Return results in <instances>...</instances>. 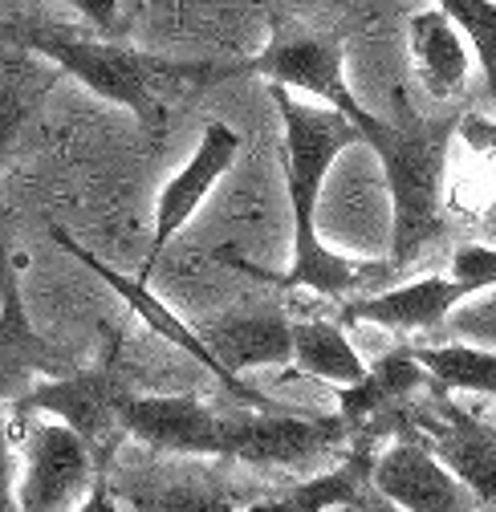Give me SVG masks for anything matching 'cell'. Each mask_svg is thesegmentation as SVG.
Listing matches in <instances>:
<instances>
[{
  "label": "cell",
  "instance_id": "d4e9b609",
  "mask_svg": "<svg viewBox=\"0 0 496 512\" xmlns=\"http://www.w3.org/2000/svg\"><path fill=\"white\" fill-rule=\"evenodd\" d=\"M74 13H82L102 37H114L122 25H118V0H66Z\"/></svg>",
  "mask_w": 496,
  "mask_h": 512
},
{
  "label": "cell",
  "instance_id": "83f0119b",
  "mask_svg": "<svg viewBox=\"0 0 496 512\" xmlns=\"http://www.w3.org/2000/svg\"><path fill=\"white\" fill-rule=\"evenodd\" d=\"M350 512H403L399 504H391L383 492H375V488H362V496L350 504Z\"/></svg>",
  "mask_w": 496,
  "mask_h": 512
},
{
  "label": "cell",
  "instance_id": "52a82bcc",
  "mask_svg": "<svg viewBox=\"0 0 496 512\" xmlns=\"http://www.w3.org/2000/svg\"><path fill=\"white\" fill-rule=\"evenodd\" d=\"M244 74H261L269 86L314 94L318 102H326V110L342 114L354 131L366 114V106L346 86V45L338 33H293L277 21L269 45L253 61H244Z\"/></svg>",
  "mask_w": 496,
  "mask_h": 512
},
{
  "label": "cell",
  "instance_id": "5bb4252c",
  "mask_svg": "<svg viewBox=\"0 0 496 512\" xmlns=\"http://www.w3.org/2000/svg\"><path fill=\"white\" fill-rule=\"evenodd\" d=\"M208 354L224 366V374L240 378L244 370L289 366L293 362V317L281 309L257 313H224L192 326Z\"/></svg>",
  "mask_w": 496,
  "mask_h": 512
},
{
  "label": "cell",
  "instance_id": "7c38bea8",
  "mask_svg": "<svg viewBox=\"0 0 496 512\" xmlns=\"http://www.w3.org/2000/svg\"><path fill=\"white\" fill-rule=\"evenodd\" d=\"M370 488L383 492L403 512H480L472 492L431 456L419 435H403L395 447L375 456Z\"/></svg>",
  "mask_w": 496,
  "mask_h": 512
},
{
  "label": "cell",
  "instance_id": "4316f807",
  "mask_svg": "<svg viewBox=\"0 0 496 512\" xmlns=\"http://www.w3.org/2000/svg\"><path fill=\"white\" fill-rule=\"evenodd\" d=\"M122 504L114 500V492H110V484H106V476H98L94 484H90V492H86V500L74 508V512H118Z\"/></svg>",
  "mask_w": 496,
  "mask_h": 512
},
{
  "label": "cell",
  "instance_id": "6da1fadb",
  "mask_svg": "<svg viewBox=\"0 0 496 512\" xmlns=\"http://www.w3.org/2000/svg\"><path fill=\"white\" fill-rule=\"evenodd\" d=\"M269 98L281 114V135H285L281 159H285V187H289V200H293V265H289V273H269L253 261H244L236 248H220L216 261L244 273V277H253V281H265L277 289H309V293L330 297V301H342L370 281L391 277L395 273L391 265L350 261V256L334 252L318 232V204H322L326 175L342 151L362 143V135L342 114H334L326 106L297 102L285 86H269Z\"/></svg>",
  "mask_w": 496,
  "mask_h": 512
},
{
  "label": "cell",
  "instance_id": "44dd1931",
  "mask_svg": "<svg viewBox=\"0 0 496 512\" xmlns=\"http://www.w3.org/2000/svg\"><path fill=\"white\" fill-rule=\"evenodd\" d=\"M440 395H480L496 399V354L464 342L452 346H407Z\"/></svg>",
  "mask_w": 496,
  "mask_h": 512
},
{
  "label": "cell",
  "instance_id": "8992f818",
  "mask_svg": "<svg viewBox=\"0 0 496 512\" xmlns=\"http://www.w3.org/2000/svg\"><path fill=\"white\" fill-rule=\"evenodd\" d=\"M13 439L21 435L17 504L21 512H74L90 484L102 476L90 447L57 419H9Z\"/></svg>",
  "mask_w": 496,
  "mask_h": 512
},
{
  "label": "cell",
  "instance_id": "30bf717a",
  "mask_svg": "<svg viewBox=\"0 0 496 512\" xmlns=\"http://www.w3.org/2000/svg\"><path fill=\"white\" fill-rule=\"evenodd\" d=\"M240 155V135L232 131L228 122H208L204 135H200V147L196 155L183 163L167 187L159 191V204H155V232H151V252H147V265L139 273V281H151L159 256L167 252V244L188 228V220L200 212V204L212 196V187L232 171Z\"/></svg>",
  "mask_w": 496,
  "mask_h": 512
},
{
  "label": "cell",
  "instance_id": "2e32d148",
  "mask_svg": "<svg viewBox=\"0 0 496 512\" xmlns=\"http://www.w3.org/2000/svg\"><path fill=\"white\" fill-rule=\"evenodd\" d=\"M423 382H431V378L411 358V350L399 346V350L383 354L375 366H366L358 382H350V387H338V419L350 427V435L379 439L383 423L391 415H399L419 395Z\"/></svg>",
  "mask_w": 496,
  "mask_h": 512
},
{
  "label": "cell",
  "instance_id": "603a6c76",
  "mask_svg": "<svg viewBox=\"0 0 496 512\" xmlns=\"http://www.w3.org/2000/svg\"><path fill=\"white\" fill-rule=\"evenodd\" d=\"M452 277L468 281L476 293L496 289V248L492 244H464L452 252Z\"/></svg>",
  "mask_w": 496,
  "mask_h": 512
},
{
  "label": "cell",
  "instance_id": "277c9868",
  "mask_svg": "<svg viewBox=\"0 0 496 512\" xmlns=\"http://www.w3.org/2000/svg\"><path fill=\"white\" fill-rule=\"evenodd\" d=\"M131 395V382L118 366V350H106L102 362L94 366H74L70 374L61 378H45L37 387L13 403L9 419H29V415H49L61 427H70L98 464V472H106L118 456V443H122V399Z\"/></svg>",
  "mask_w": 496,
  "mask_h": 512
},
{
  "label": "cell",
  "instance_id": "4fadbf2b",
  "mask_svg": "<svg viewBox=\"0 0 496 512\" xmlns=\"http://www.w3.org/2000/svg\"><path fill=\"white\" fill-rule=\"evenodd\" d=\"M114 500L131 512H236L240 492L212 468H106Z\"/></svg>",
  "mask_w": 496,
  "mask_h": 512
},
{
  "label": "cell",
  "instance_id": "ac0fdd59",
  "mask_svg": "<svg viewBox=\"0 0 496 512\" xmlns=\"http://www.w3.org/2000/svg\"><path fill=\"white\" fill-rule=\"evenodd\" d=\"M407 53L415 82L431 98H460L472 74V49L440 9H423L407 21Z\"/></svg>",
  "mask_w": 496,
  "mask_h": 512
},
{
  "label": "cell",
  "instance_id": "cb8c5ba5",
  "mask_svg": "<svg viewBox=\"0 0 496 512\" xmlns=\"http://www.w3.org/2000/svg\"><path fill=\"white\" fill-rule=\"evenodd\" d=\"M0 512H21L17 504V452L9 415H0Z\"/></svg>",
  "mask_w": 496,
  "mask_h": 512
},
{
  "label": "cell",
  "instance_id": "8fae6325",
  "mask_svg": "<svg viewBox=\"0 0 496 512\" xmlns=\"http://www.w3.org/2000/svg\"><path fill=\"white\" fill-rule=\"evenodd\" d=\"M415 435L480 504V512H496V427L464 411L456 399L444 395L436 415H411Z\"/></svg>",
  "mask_w": 496,
  "mask_h": 512
},
{
  "label": "cell",
  "instance_id": "484cf974",
  "mask_svg": "<svg viewBox=\"0 0 496 512\" xmlns=\"http://www.w3.org/2000/svg\"><path fill=\"white\" fill-rule=\"evenodd\" d=\"M21 289L17 285V269H13V248H9V224H5V208H0V297Z\"/></svg>",
  "mask_w": 496,
  "mask_h": 512
},
{
  "label": "cell",
  "instance_id": "7402d4cb",
  "mask_svg": "<svg viewBox=\"0 0 496 512\" xmlns=\"http://www.w3.org/2000/svg\"><path fill=\"white\" fill-rule=\"evenodd\" d=\"M436 9L468 41L488 90L496 94V0H436Z\"/></svg>",
  "mask_w": 496,
  "mask_h": 512
},
{
  "label": "cell",
  "instance_id": "ffe728a7",
  "mask_svg": "<svg viewBox=\"0 0 496 512\" xmlns=\"http://www.w3.org/2000/svg\"><path fill=\"white\" fill-rule=\"evenodd\" d=\"M289 366H297V374L334 382V387H350L366 370L346 330L334 322H322V317H293V362Z\"/></svg>",
  "mask_w": 496,
  "mask_h": 512
},
{
  "label": "cell",
  "instance_id": "7a4b0ae2",
  "mask_svg": "<svg viewBox=\"0 0 496 512\" xmlns=\"http://www.w3.org/2000/svg\"><path fill=\"white\" fill-rule=\"evenodd\" d=\"M0 45H17L53 70L78 78L90 94L131 110L147 135H159L167 126V110L183 94H200L224 78L244 74V66H216V61H175L139 53L114 41L74 37L57 25L33 21H0Z\"/></svg>",
  "mask_w": 496,
  "mask_h": 512
},
{
  "label": "cell",
  "instance_id": "3957f363",
  "mask_svg": "<svg viewBox=\"0 0 496 512\" xmlns=\"http://www.w3.org/2000/svg\"><path fill=\"white\" fill-rule=\"evenodd\" d=\"M362 143L379 155L391 191V269H403L444 236V183L456 143V118H419L383 122L362 114Z\"/></svg>",
  "mask_w": 496,
  "mask_h": 512
},
{
  "label": "cell",
  "instance_id": "ba28073f",
  "mask_svg": "<svg viewBox=\"0 0 496 512\" xmlns=\"http://www.w3.org/2000/svg\"><path fill=\"white\" fill-rule=\"evenodd\" d=\"M49 236H53V244L57 248H66L78 265H86L102 285H110L122 301L131 305V313L135 317H143V326L151 330V334H159L167 346H175V350H183L188 358H196L212 378H220V387L240 403V407H248V411H285V403H277V399H269L265 391H257V387H248V382H240V378H232V374H224V366L208 354V346L196 338V330L183 322V317H175V309L171 305H163L151 289H147V281H139V277H127V273H118V269H110L98 252H90L86 244H78L66 228H57V224H49Z\"/></svg>",
  "mask_w": 496,
  "mask_h": 512
},
{
  "label": "cell",
  "instance_id": "e0dca14e",
  "mask_svg": "<svg viewBox=\"0 0 496 512\" xmlns=\"http://www.w3.org/2000/svg\"><path fill=\"white\" fill-rule=\"evenodd\" d=\"M70 370V358L33 330L21 289L0 297V411H13V403L37 387V378H61Z\"/></svg>",
  "mask_w": 496,
  "mask_h": 512
},
{
  "label": "cell",
  "instance_id": "5b68a950",
  "mask_svg": "<svg viewBox=\"0 0 496 512\" xmlns=\"http://www.w3.org/2000/svg\"><path fill=\"white\" fill-rule=\"evenodd\" d=\"M350 427L338 415H297L285 411H232L220 419V460H240L253 468H305L342 443Z\"/></svg>",
  "mask_w": 496,
  "mask_h": 512
},
{
  "label": "cell",
  "instance_id": "f1b7e54d",
  "mask_svg": "<svg viewBox=\"0 0 496 512\" xmlns=\"http://www.w3.org/2000/svg\"><path fill=\"white\" fill-rule=\"evenodd\" d=\"M346 512H350V508H346Z\"/></svg>",
  "mask_w": 496,
  "mask_h": 512
},
{
  "label": "cell",
  "instance_id": "9c48e42d",
  "mask_svg": "<svg viewBox=\"0 0 496 512\" xmlns=\"http://www.w3.org/2000/svg\"><path fill=\"white\" fill-rule=\"evenodd\" d=\"M122 435L139 439L159 456L220 460V411L196 395H139L122 399Z\"/></svg>",
  "mask_w": 496,
  "mask_h": 512
},
{
  "label": "cell",
  "instance_id": "9a60e30c",
  "mask_svg": "<svg viewBox=\"0 0 496 512\" xmlns=\"http://www.w3.org/2000/svg\"><path fill=\"white\" fill-rule=\"evenodd\" d=\"M476 297V289L468 281L456 277H415L403 281L395 289L383 293H366V297H350L342 305V322H366V326H383L395 334H415V330H436L444 317L460 305Z\"/></svg>",
  "mask_w": 496,
  "mask_h": 512
},
{
  "label": "cell",
  "instance_id": "d6986e66",
  "mask_svg": "<svg viewBox=\"0 0 496 512\" xmlns=\"http://www.w3.org/2000/svg\"><path fill=\"white\" fill-rule=\"evenodd\" d=\"M49 86L53 70H45L41 57L17 45H0V163L13 155L25 126L37 118Z\"/></svg>",
  "mask_w": 496,
  "mask_h": 512
}]
</instances>
